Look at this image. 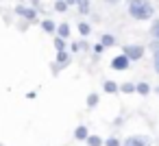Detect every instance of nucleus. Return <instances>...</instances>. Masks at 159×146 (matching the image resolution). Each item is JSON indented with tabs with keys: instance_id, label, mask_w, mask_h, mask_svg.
Returning a JSON list of instances; mask_svg holds the SVG:
<instances>
[{
	"instance_id": "obj_1",
	"label": "nucleus",
	"mask_w": 159,
	"mask_h": 146,
	"mask_svg": "<svg viewBox=\"0 0 159 146\" xmlns=\"http://www.w3.org/2000/svg\"><path fill=\"white\" fill-rule=\"evenodd\" d=\"M126 11L137 22H146V20L155 18V5L150 2V0H129Z\"/></svg>"
},
{
	"instance_id": "obj_2",
	"label": "nucleus",
	"mask_w": 159,
	"mask_h": 146,
	"mask_svg": "<svg viewBox=\"0 0 159 146\" xmlns=\"http://www.w3.org/2000/svg\"><path fill=\"white\" fill-rule=\"evenodd\" d=\"M13 13H16V16H20L22 20H26L29 24H35V22H39V11H37L35 7H31V5H24V2H20V5H16Z\"/></svg>"
},
{
	"instance_id": "obj_3",
	"label": "nucleus",
	"mask_w": 159,
	"mask_h": 146,
	"mask_svg": "<svg viewBox=\"0 0 159 146\" xmlns=\"http://www.w3.org/2000/svg\"><path fill=\"white\" fill-rule=\"evenodd\" d=\"M146 46H142V44H124L122 46V52L131 59V61H142L144 59V55H146Z\"/></svg>"
},
{
	"instance_id": "obj_4",
	"label": "nucleus",
	"mask_w": 159,
	"mask_h": 146,
	"mask_svg": "<svg viewBox=\"0 0 159 146\" xmlns=\"http://www.w3.org/2000/svg\"><path fill=\"white\" fill-rule=\"evenodd\" d=\"M131 59L122 52V55H116L113 59H111V70H116V72H126L129 68H131Z\"/></svg>"
},
{
	"instance_id": "obj_5",
	"label": "nucleus",
	"mask_w": 159,
	"mask_h": 146,
	"mask_svg": "<svg viewBox=\"0 0 159 146\" xmlns=\"http://www.w3.org/2000/svg\"><path fill=\"white\" fill-rule=\"evenodd\" d=\"M122 146H152V142L148 135H129L122 142Z\"/></svg>"
},
{
	"instance_id": "obj_6",
	"label": "nucleus",
	"mask_w": 159,
	"mask_h": 146,
	"mask_svg": "<svg viewBox=\"0 0 159 146\" xmlns=\"http://www.w3.org/2000/svg\"><path fill=\"white\" fill-rule=\"evenodd\" d=\"M70 7H76V11L81 16H89L92 13V0H68Z\"/></svg>"
},
{
	"instance_id": "obj_7",
	"label": "nucleus",
	"mask_w": 159,
	"mask_h": 146,
	"mask_svg": "<svg viewBox=\"0 0 159 146\" xmlns=\"http://www.w3.org/2000/svg\"><path fill=\"white\" fill-rule=\"evenodd\" d=\"M61 68H68L70 63H72V52H68V50H57V59H55Z\"/></svg>"
},
{
	"instance_id": "obj_8",
	"label": "nucleus",
	"mask_w": 159,
	"mask_h": 146,
	"mask_svg": "<svg viewBox=\"0 0 159 146\" xmlns=\"http://www.w3.org/2000/svg\"><path fill=\"white\" fill-rule=\"evenodd\" d=\"M72 135H74V139H76V142H85V139H87V135H89L87 124H79V126L74 129V133H72Z\"/></svg>"
},
{
	"instance_id": "obj_9",
	"label": "nucleus",
	"mask_w": 159,
	"mask_h": 146,
	"mask_svg": "<svg viewBox=\"0 0 159 146\" xmlns=\"http://www.w3.org/2000/svg\"><path fill=\"white\" fill-rule=\"evenodd\" d=\"M102 92H105V94H118V92H120V85H118L116 81L107 79V81H102Z\"/></svg>"
},
{
	"instance_id": "obj_10",
	"label": "nucleus",
	"mask_w": 159,
	"mask_h": 146,
	"mask_svg": "<svg viewBox=\"0 0 159 146\" xmlns=\"http://www.w3.org/2000/svg\"><path fill=\"white\" fill-rule=\"evenodd\" d=\"M100 44H102L105 48H113V46L118 44V39H116V35H111V33H105V35H100Z\"/></svg>"
},
{
	"instance_id": "obj_11",
	"label": "nucleus",
	"mask_w": 159,
	"mask_h": 146,
	"mask_svg": "<svg viewBox=\"0 0 159 146\" xmlns=\"http://www.w3.org/2000/svg\"><path fill=\"white\" fill-rule=\"evenodd\" d=\"M152 92V87L146 83V81H139V83H135V94H139V96H148Z\"/></svg>"
},
{
	"instance_id": "obj_12",
	"label": "nucleus",
	"mask_w": 159,
	"mask_h": 146,
	"mask_svg": "<svg viewBox=\"0 0 159 146\" xmlns=\"http://www.w3.org/2000/svg\"><path fill=\"white\" fill-rule=\"evenodd\" d=\"M85 146H105V139L96 133H89L87 139H85Z\"/></svg>"
},
{
	"instance_id": "obj_13",
	"label": "nucleus",
	"mask_w": 159,
	"mask_h": 146,
	"mask_svg": "<svg viewBox=\"0 0 159 146\" xmlns=\"http://www.w3.org/2000/svg\"><path fill=\"white\" fill-rule=\"evenodd\" d=\"M39 26H42V31L44 33H57V24L52 22V20H39Z\"/></svg>"
},
{
	"instance_id": "obj_14",
	"label": "nucleus",
	"mask_w": 159,
	"mask_h": 146,
	"mask_svg": "<svg viewBox=\"0 0 159 146\" xmlns=\"http://www.w3.org/2000/svg\"><path fill=\"white\" fill-rule=\"evenodd\" d=\"M98 103H100V96H98L96 92H89V94H87V98H85V105H87V109H94V107H98Z\"/></svg>"
},
{
	"instance_id": "obj_15",
	"label": "nucleus",
	"mask_w": 159,
	"mask_h": 146,
	"mask_svg": "<svg viewBox=\"0 0 159 146\" xmlns=\"http://www.w3.org/2000/svg\"><path fill=\"white\" fill-rule=\"evenodd\" d=\"M76 29H79L81 37H89V35H92V24H89V22H85V20H81Z\"/></svg>"
},
{
	"instance_id": "obj_16",
	"label": "nucleus",
	"mask_w": 159,
	"mask_h": 146,
	"mask_svg": "<svg viewBox=\"0 0 159 146\" xmlns=\"http://www.w3.org/2000/svg\"><path fill=\"white\" fill-rule=\"evenodd\" d=\"M55 35H59V37L68 39V37H70V24H68V22H61V24H57V33H55Z\"/></svg>"
},
{
	"instance_id": "obj_17",
	"label": "nucleus",
	"mask_w": 159,
	"mask_h": 146,
	"mask_svg": "<svg viewBox=\"0 0 159 146\" xmlns=\"http://www.w3.org/2000/svg\"><path fill=\"white\" fill-rule=\"evenodd\" d=\"M68 9H70L68 0H55V11H57V13H66Z\"/></svg>"
},
{
	"instance_id": "obj_18",
	"label": "nucleus",
	"mask_w": 159,
	"mask_h": 146,
	"mask_svg": "<svg viewBox=\"0 0 159 146\" xmlns=\"http://www.w3.org/2000/svg\"><path fill=\"white\" fill-rule=\"evenodd\" d=\"M66 44H68V39H63V37H55L52 39V46H55V50H66Z\"/></svg>"
},
{
	"instance_id": "obj_19",
	"label": "nucleus",
	"mask_w": 159,
	"mask_h": 146,
	"mask_svg": "<svg viewBox=\"0 0 159 146\" xmlns=\"http://www.w3.org/2000/svg\"><path fill=\"white\" fill-rule=\"evenodd\" d=\"M150 37L152 39H159V18L150 22Z\"/></svg>"
},
{
	"instance_id": "obj_20",
	"label": "nucleus",
	"mask_w": 159,
	"mask_h": 146,
	"mask_svg": "<svg viewBox=\"0 0 159 146\" xmlns=\"http://www.w3.org/2000/svg\"><path fill=\"white\" fill-rule=\"evenodd\" d=\"M120 92H122V94H135V83H129V81L122 83V85H120Z\"/></svg>"
},
{
	"instance_id": "obj_21",
	"label": "nucleus",
	"mask_w": 159,
	"mask_h": 146,
	"mask_svg": "<svg viewBox=\"0 0 159 146\" xmlns=\"http://www.w3.org/2000/svg\"><path fill=\"white\" fill-rule=\"evenodd\" d=\"M92 50H94V59H98V57H100V55L105 52V46H102V44L98 42V44H94V46H92Z\"/></svg>"
},
{
	"instance_id": "obj_22",
	"label": "nucleus",
	"mask_w": 159,
	"mask_h": 146,
	"mask_svg": "<svg viewBox=\"0 0 159 146\" xmlns=\"http://www.w3.org/2000/svg\"><path fill=\"white\" fill-rule=\"evenodd\" d=\"M105 146H122V142H120L116 135H111V137H107V139H105Z\"/></svg>"
},
{
	"instance_id": "obj_23",
	"label": "nucleus",
	"mask_w": 159,
	"mask_h": 146,
	"mask_svg": "<svg viewBox=\"0 0 159 146\" xmlns=\"http://www.w3.org/2000/svg\"><path fill=\"white\" fill-rule=\"evenodd\" d=\"M148 50H150V52H159V39H150Z\"/></svg>"
},
{
	"instance_id": "obj_24",
	"label": "nucleus",
	"mask_w": 159,
	"mask_h": 146,
	"mask_svg": "<svg viewBox=\"0 0 159 146\" xmlns=\"http://www.w3.org/2000/svg\"><path fill=\"white\" fill-rule=\"evenodd\" d=\"M152 70L159 74V52H152Z\"/></svg>"
},
{
	"instance_id": "obj_25",
	"label": "nucleus",
	"mask_w": 159,
	"mask_h": 146,
	"mask_svg": "<svg viewBox=\"0 0 159 146\" xmlns=\"http://www.w3.org/2000/svg\"><path fill=\"white\" fill-rule=\"evenodd\" d=\"M50 70H52V74H55V76H57V74H59V72H61V70H63V68H61V66H59V63H57V61H52V63H50Z\"/></svg>"
},
{
	"instance_id": "obj_26",
	"label": "nucleus",
	"mask_w": 159,
	"mask_h": 146,
	"mask_svg": "<svg viewBox=\"0 0 159 146\" xmlns=\"http://www.w3.org/2000/svg\"><path fill=\"white\" fill-rule=\"evenodd\" d=\"M81 50V42H74L72 46H70V52H79Z\"/></svg>"
},
{
	"instance_id": "obj_27",
	"label": "nucleus",
	"mask_w": 159,
	"mask_h": 146,
	"mask_svg": "<svg viewBox=\"0 0 159 146\" xmlns=\"http://www.w3.org/2000/svg\"><path fill=\"white\" fill-rule=\"evenodd\" d=\"M31 7H35L37 11H42L44 7H42V2H39V0H31Z\"/></svg>"
},
{
	"instance_id": "obj_28",
	"label": "nucleus",
	"mask_w": 159,
	"mask_h": 146,
	"mask_svg": "<svg viewBox=\"0 0 159 146\" xmlns=\"http://www.w3.org/2000/svg\"><path fill=\"white\" fill-rule=\"evenodd\" d=\"M89 48H92V46H89L85 39H81V50H89Z\"/></svg>"
},
{
	"instance_id": "obj_29",
	"label": "nucleus",
	"mask_w": 159,
	"mask_h": 146,
	"mask_svg": "<svg viewBox=\"0 0 159 146\" xmlns=\"http://www.w3.org/2000/svg\"><path fill=\"white\" fill-rule=\"evenodd\" d=\"M102 2H107V5H118V2H122V0H102Z\"/></svg>"
},
{
	"instance_id": "obj_30",
	"label": "nucleus",
	"mask_w": 159,
	"mask_h": 146,
	"mask_svg": "<svg viewBox=\"0 0 159 146\" xmlns=\"http://www.w3.org/2000/svg\"><path fill=\"white\" fill-rule=\"evenodd\" d=\"M152 92H155V94L159 96V85H157V87H152Z\"/></svg>"
},
{
	"instance_id": "obj_31",
	"label": "nucleus",
	"mask_w": 159,
	"mask_h": 146,
	"mask_svg": "<svg viewBox=\"0 0 159 146\" xmlns=\"http://www.w3.org/2000/svg\"><path fill=\"white\" fill-rule=\"evenodd\" d=\"M155 2H159V0H155Z\"/></svg>"
},
{
	"instance_id": "obj_32",
	"label": "nucleus",
	"mask_w": 159,
	"mask_h": 146,
	"mask_svg": "<svg viewBox=\"0 0 159 146\" xmlns=\"http://www.w3.org/2000/svg\"><path fill=\"white\" fill-rule=\"evenodd\" d=\"M0 146H2V144H0Z\"/></svg>"
}]
</instances>
